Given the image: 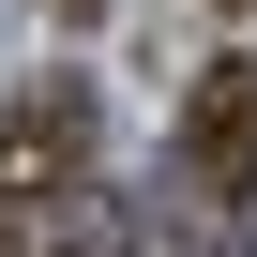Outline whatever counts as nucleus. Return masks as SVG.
I'll return each instance as SVG.
<instances>
[{
	"mask_svg": "<svg viewBox=\"0 0 257 257\" xmlns=\"http://www.w3.org/2000/svg\"><path fill=\"white\" fill-rule=\"evenodd\" d=\"M91 152H106L91 76H31L16 106H0V242H46V227L91 197Z\"/></svg>",
	"mask_w": 257,
	"mask_h": 257,
	"instance_id": "nucleus-1",
	"label": "nucleus"
},
{
	"mask_svg": "<svg viewBox=\"0 0 257 257\" xmlns=\"http://www.w3.org/2000/svg\"><path fill=\"white\" fill-rule=\"evenodd\" d=\"M182 197H212V212L257 197V61L197 76V106H182Z\"/></svg>",
	"mask_w": 257,
	"mask_h": 257,
	"instance_id": "nucleus-2",
	"label": "nucleus"
},
{
	"mask_svg": "<svg viewBox=\"0 0 257 257\" xmlns=\"http://www.w3.org/2000/svg\"><path fill=\"white\" fill-rule=\"evenodd\" d=\"M61 16H91V0H61Z\"/></svg>",
	"mask_w": 257,
	"mask_h": 257,
	"instance_id": "nucleus-3",
	"label": "nucleus"
},
{
	"mask_svg": "<svg viewBox=\"0 0 257 257\" xmlns=\"http://www.w3.org/2000/svg\"><path fill=\"white\" fill-rule=\"evenodd\" d=\"M242 16H257V0H242Z\"/></svg>",
	"mask_w": 257,
	"mask_h": 257,
	"instance_id": "nucleus-4",
	"label": "nucleus"
}]
</instances>
